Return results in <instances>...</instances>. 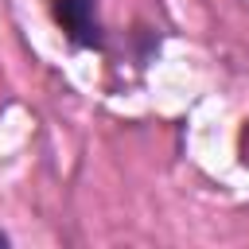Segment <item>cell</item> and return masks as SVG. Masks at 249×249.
<instances>
[{
	"label": "cell",
	"instance_id": "cell-1",
	"mask_svg": "<svg viewBox=\"0 0 249 249\" xmlns=\"http://www.w3.org/2000/svg\"><path fill=\"white\" fill-rule=\"evenodd\" d=\"M54 19L66 27V35L82 47H97V19H93V0H54Z\"/></svg>",
	"mask_w": 249,
	"mask_h": 249
},
{
	"label": "cell",
	"instance_id": "cell-2",
	"mask_svg": "<svg viewBox=\"0 0 249 249\" xmlns=\"http://www.w3.org/2000/svg\"><path fill=\"white\" fill-rule=\"evenodd\" d=\"M4 245H8V233H0V249H4Z\"/></svg>",
	"mask_w": 249,
	"mask_h": 249
}]
</instances>
